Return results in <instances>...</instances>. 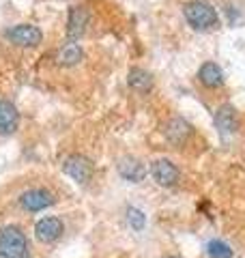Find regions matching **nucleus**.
I'll return each instance as SVG.
<instances>
[{
  "label": "nucleus",
  "instance_id": "nucleus-1",
  "mask_svg": "<svg viewBox=\"0 0 245 258\" xmlns=\"http://www.w3.org/2000/svg\"><path fill=\"white\" fill-rule=\"evenodd\" d=\"M183 15L187 24L196 30H211L219 26V15L213 9V5L204 3V0H192L183 7Z\"/></svg>",
  "mask_w": 245,
  "mask_h": 258
},
{
  "label": "nucleus",
  "instance_id": "nucleus-2",
  "mask_svg": "<svg viewBox=\"0 0 245 258\" xmlns=\"http://www.w3.org/2000/svg\"><path fill=\"white\" fill-rule=\"evenodd\" d=\"M0 258H30L28 239L18 226L0 228Z\"/></svg>",
  "mask_w": 245,
  "mask_h": 258
},
{
  "label": "nucleus",
  "instance_id": "nucleus-3",
  "mask_svg": "<svg viewBox=\"0 0 245 258\" xmlns=\"http://www.w3.org/2000/svg\"><path fill=\"white\" fill-rule=\"evenodd\" d=\"M63 170L76 183H86L93 176V161L84 155H69L63 164Z\"/></svg>",
  "mask_w": 245,
  "mask_h": 258
},
{
  "label": "nucleus",
  "instance_id": "nucleus-4",
  "mask_svg": "<svg viewBox=\"0 0 245 258\" xmlns=\"http://www.w3.org/2000/svg\"><path fill=\"white\" fill-rule=\"evenodd\" d=\"M7 39H9L11 43H15V45L32 47V45L41 43L43 35H41V30L37 26H32V24H18V26L7 30Z\"/></svg>",
  "mask_w": 245,
  "mask_h": 258
},
{
  "label": "nucleus",
  "instance_id": "nucleus-5",
  "mask_svg": "<svg viewBox=\"0 0 245 258\" xmlns=\"http://www.w3.org/2000/svg\"><path fill=\"white\" fill-rule=\"evenodd\" d=\"M20 203L26 211H43L45 207L54 205V196L47 189H28L22 194Z\"/></svg>",
  "mask_w": 245,
  "mask_h": 258
},
{
  "label": "nucleus",
  "instance_id": "nucleus-6",
  "mask_svg": "<svg viewBox=\"0 0 245 258\" xmlns=\"http://www.w3.org/2000/svg\"><path fill=\"white\" fill-rule=\"evenodd\" d=\"M35 235L41 243H52L63 235V222L58 217H43L35 224Z\"/></svg>",
  "mask_w": 245,
  "mask_h": 258
},
{
  "label": "nucleus",
  "instance_id": "nucleus-7",
  "mask_svg": "<svg viewBox=\"0 0 245 258\" xmlns=\"http://www.w3.org/2000/svg\"><path fill=\"white\" fill-rule=\"evenodd\" d=\"M151 174L163 187H170V185H174L178 181V168L170 159H157L151 168Z\"/></svg>",
  "mask_w": 245,
  "mask_h": 258
},
{
  "label": "nucleus",
  "instance_id": "nucleus-8",
  "mask_svg": "<svg viewBox=\"0 0 245 258\" xmlns=\"http://www.w3.org/2000/svg\"><path fill=\"white\" fill-rule=\"evenodd\" d=\"M88 20H91V13H88L86 7H71L67 18V35L71 39H78L86 30Z\"/></svg>",
  "mask_w": 245,
  "mask_h": 258
},
{
  "label": "nucleus",
  "instance_id": "nucleus-9",
  "mask_svg": "<svg viewBox=\"0 0 245 258\" xmlns=\"http://www.w3.org/2000/svg\"><path fill=\"white\" fill-rule=\"evenodd\" d=\"M163 134L172 144H183L192 136V125L185 118H170L163 127Z\"/></svg>",
  "mask_w": 245,
  "mask_h": 258
},
{
  "label": "nucleus",
  "instance_id": "nucleus-10",
  "mask_svg": "<svg viewBox=\"0 0 245 258\" xmlns=\"http://www.w3.org/2000/svg\"><path fill=\"white\" fill-rule=\"evenodd\" d=\"M118 174L129 183H140L146 176V168L142 161H138L134 157H122L118 161Z\"/></svg>",
  "mask_w": 245,
  "mask_h": 258
},
{
  "label": "nucleus",
  "instance_id": "nucleus-11",
  "mask_svg": "<svg viewBox=\"0 0 245 258\" xmlns=\"http://www.w3.org/2000/svg\"><path fill=\"white\" fill-rule=\"evenodd\" d=\"M18 123H20V114L13 103L0 101V134L3 136L13 134L18 129Z\"/></svg>",
  "mask_w": 245,
  "mask_h": 258
},
{
  "label": "nucleus",
  "instance_id": "nucleus-12",
  "mask_svg": "<svg viewBox=\"0 0 245 258\" xmlns=\"http://www.w3.org/2000/svg\"><path fill=\"white\" fill-rule=\"evenodd\" d=\"M198 80L207 88H217V86L224 84V71L219 69V64L209 60L198 69Z\"/></svg>",
  "mask_w": 245,
  "mask_h": 258
},
{
  "label": "nucleus",
  "instance_id": "nucleus-13",
  "mask_svg": "<svg viewBox=\"0 0 245 258\" xmlns=\"http://www.w3.org/2000/svg\"><path fill=\"white\" fill-rule=\"evenodd\" d=\"M127 82H129V86L134 88V91H138V93H146L149 88L153 86V78H151V74L146 69H142V67H132L129 69V76H127Z\"/></svg>",
  "mask_w": 245,
  "mask_h": 258
},
{
  "label": "nucleus",
  "instance_id": "nucleus-14",
  "mask_svg": "<svg viewBox=\"0 0 245 258\" xmlns=\"http://www.w3.org/2000/svg\"><path fill=\"white\" fill-rule=\"evenodd\" d=\"M215 125H217V129L222 132L224 136L226 134H230V132H234V108L232 106H222V108H217V112H215Z\"/></svg>",
  "mask_w": 245,
  "mask_h": 258
},
{
  "label": "nucleus",
  "instance_id": "nucleus-15",
  "mask_svg": "<svg viewBox=\"0 0 245 258\" xmlns=\"http://www.w3.org/2000/svg\"><path fill=\"white\" fill-rule=\"evenodd\" d=\"M82 56H84V52H82V47L78 43H67V45L60 47V52L56 58H58L60 64H76L82 60Z\"/></svg>",
  "mask_w": 245,
  "mask_h": 258
},
{
  "label": "nucleus",
  "instance_id": "nucleus-16",
  "mask_svg": "<svg viewBox=\"0 0 245 258\" xmlns=\"http://www.w3.org/2000/svg\"><path fill=\"white\" fill-rule=\"evenodd\" d=\"M207 252H209L211 258H232V254H234L232 249H230V245L224 243V241H217V239L209 241Z\"/></svg>",
  "mask_w": 245,
  "mask_h": 258
},
{
  "label": "nucleus",
  "instance_id": "nucleus-17",
  "mask_svg": "<svg viewBox=\"0 0 245 258\" xmlns=\"http://www.w3.org/2000/svg\"><path fill=\"white\" fill-rule=\"evenodd\" d=\"M127 222H129V226H132L134 230L140 232V230L144 228V224H146V217H144V213L140 211V209L129 207V209H127Z\"/></svg>",
  "mask_w": 245,
  "mask_h": 258
},
{
  "label": "nucleus",
  "instance_id": "nucleus-18",
  "mask_svg": "<svg viewBox=\"0 0 245 258\" xmlns=\"http://www.w3.org/2000/svg\"><path fill=\"white\" fill-rule=\"evenodd\" d=\"M168 258H178V256H168Z\"/></svg>",
  "mask_w": 245,
  "mask_h": 258
}]
</instances>
